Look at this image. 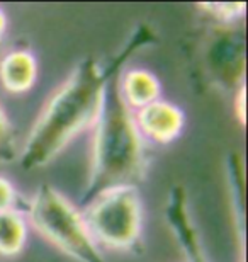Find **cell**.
Listing matches in <instances>:
<instances>
[{
    "label": "cell",
    "mask_w": 248,
    "mask_h": 262,
    "mask_svg": "<svg viewBox=\"0 0 248 262\" xmlns=\"http://www.w3.org/2000/svg\"><path fill=\"white\" fill-rule=\"evenodd\" d=\"M153 41V31L141 26L107 68L94 58L82 60L73 68L36 119L20 151V167L24 170H36L48 165L78 133L94 126L110 75L128 63L136 51L143 50Z\"/></svg>",
    "instance_id": "6da1fadb"
},
{
    "label": "cell",
    "mask_w": 248,
    "mask_h": 262,
    "mask_svg": "<svg viewBox=\"0 0 248 262\" xmlns=\"http://www.w3.org/2000/svg\"><path fill=\"white\" fill-rule=\"evenodd\" d=\"M121 72L123 68L110 75L94 124L91 170L82 196L83 204L112 187H136L148 169L145 138L136 126L134 111L128 107L119 92Z\"/></svg>",
    "instance_id": "7a4b0ae2"
},
{
    "label": "cell",
    "mask_w": 248,
    "mask_h": 262,
    "mask_svg": "<svg viewBox=\"0 0 248 262\" xmlns=\"http://www.w3.org/2000/svg\"><path fill=\"white\" fill-rule=\"evenodd\" d=\"M28 223L77 262H105L83 213L53 186L43 184L36 189L28 206Z\"/></svg>",
    "instance_id": "3957f363"
},
{
    "label": "cell",
    "mask_w": 248,
    "mask_h": 262,
    "mask_svg": "<svg viewBox=\"0 0 248 262\" xmlns=\"http://www.w3.org/2000/svg\"><path fill=\"white\" fill-rule=\"evenodd\" d=\"M83 220L97 245L123 252H133L141 245L143 208L136 187L102 191L85 204Z\"/></svg>",
    "instance_id": "277c9868"
},
{
    "label": "cell",
    "mask_w": 248,
    "mask_h": 262,
    "mask_svg": "<svg viewBox=\"0 0 248 262\" xmlns=\"http://www.w3.org/2000/svg\"><path fill=\"white\" fill-rule=\"evenodd\" d=\"M165 216L168 227L173 232V237L177 238L186 259L189 262H209L196 223L192 222L189 199L182 186L172 187L165 208Z\"/></svg>",
    "instance_id": "5b68a950"
},
{
    "label": "cell",
    "mask_w": 248,
    "mask_h": 262,
    "mask_svg": "<svg viewBox=\"0 0 248 262\" xmlns=\"http://www.w3.org/2000/svg\"><path fill=\"white\" fill-rule=\"evenodd\" d=\"M134 121L143 138L167 145L181 136L184 129V113L175 104L158 99L134 111Z\"/></svg>",
    "instance_id": "8992f818"
},
{
    "label": "cell",
    "mask_w": 248,
    "mask_h": 262,
    "mask_svg": "<svg viewBox=\"0 0 248 262\" xmlns=\"http://www.w3.org/2000/svg\"><path fill=\"white\" fill-rule=\"evenodd\" d=\"M38 77V63L33 53L14 50L0 60V82L5 91L12 94L28 92Z\"/></svg>",
    "instance_id": "52a82bcc"
},
{
    "label": "cell",
    "mask_w": 248,
    "mask_h": 262,
    "mask_svg": "<svg viewBox=\"0 0 248 262\" xmlns=\"http://www.w3.org/2000/svg\"><path fill=\"white\" fill-rule=\"evenodd\" d=\"M119 92L128 107L138 111L160 99L162 85L151 72L145 68H133L119 77Z\"/></svg>",
    "instance_id": "ba28073f"
},
{
    "label": "cell",
    "mask_w": 248,
    "mask_h": 262,
    "mask_svg": "<svg viewBox=\"0 0 248 262\" xmlns=\"http://www.w3.org/2000/svg\"><path fill=\"white\" fill-rule=\"evenodd\" d=\"M29 235V223L17 209L0 213V254L14 257L22 252Z\"/></svg>",
    "instance_id": "9c48e42d"
},
{
    "label": "cell",
    "mask_w": 248,
    "mask_h": 262,
    "mask_svg": "<svg viewBox=\"0 0 248 262\" xmlns=\"http://www.w3.org/2000/svg\"><path fill=\"white\" fill-rule=\"evenodd\" d=\"M19 150L15 143V133L0 104V164H9L17 159Z\"/></svg>",
    "instance_id": "30bf717a"
},
{
    "label": "cell",
    "mask_w": 248,
    "mask_h": 262,
    "mask_svg": "<svg viewBox=\"0 0 248 262\" xmlns=\"http://www.w3.org/2000/svg\"><path fill=\"white\" fill-rule=\"evenodd\" d=\"M200 10L208 12L211 17H214L219 23L231 24L236 19L243 17L246 5L243 2H216V4H200Z\"/></svg>",
    "instance_id": "8fae6325"
},
{
    "label": "cell",
    "mask_w": 248,
    "mask_h": 262,
    "mask_svg": "<svg viewBox=\"0 0 248 262\" xmlns=\"http://www.w3.org/2000/svg\"><path fill=\"white\" fill-rule=\"evenodd\" d=\"M19 201L17 189L9 179L0 176V213L9 211V209H15V204Z\"/></svg>",
    "instance_id": "7c38bea8"
},
{
    "label": "cell",
    "mask_w": 248,
    "mask_h": 262,
    "mask_svg": "<svg viewBox=\"0 0 248 262\" xmlns=\"http://www.w3.org/2000/svg\"><path fill=\"white\" fill-rule=\"evenodd\" d=\"M235 114L238 116V121L245 124V83H241L238 94L235 97Z\"/></svg>",
    "instance_id": "4fadbf2b"
},
{
    "label": "cell",
    "mask_w": 248,
    "mask_h": 262,
    "mask_svg": "<svg viewBox=\"0 0 248 262\" xmlns=\"http://www.w3.org/2000/svg\"><path fill=\"white\" fill-rule=\"evenodd\" d=\"M5 31H7V17H5V12L0 9V41L4 39Z\"/></svg>",
    "instance_id": "5bb4252c"
}]
</instances>
